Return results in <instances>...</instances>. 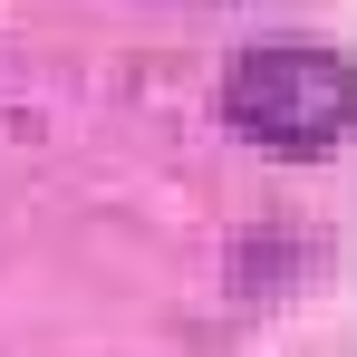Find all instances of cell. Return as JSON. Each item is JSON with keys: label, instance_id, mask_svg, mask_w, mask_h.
Segmentation results:
<instances>
[{"label": "cell", "instance_id": "1", "mask_svg": "<svg viewBox=\"0 0 357 357\" xmlns=\"http://www.w3.org/2000/svg\"><path fill=\"white\" fill-rule=\"evenodd\" d=\"M222 116L261 145V155H328V145H348L357 126V77L338 49H251L232 68V87H222Z\"/></svg>", "mask_w": 357, "mask_h": 357}]
</instances>
